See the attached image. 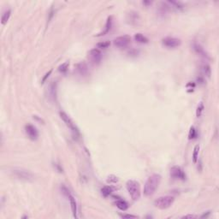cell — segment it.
Here are the masks:
<instances>
[{
	"instance_id": "5b68a950",
	"label": "cell",
	"mask_w": 219,
	"mask_h": 219,
	"mask_svg": "<svg viewBox=\"0 0 219 219\" xmlns=\"http://www.w3.org/2000/svg\"><path fill=\"white\" fill-rule=\"evenodd\" d=\"M13 173L16 175V176L21 179L22 181L30 182L33 180V175L28 170H23V169H15L13 170Z\"/></svg>"
},
{
	"instance_id": "484cf974",
	"label": "cell",
	"mask_w": 219,
	"mask_h": 219,
	"mask_svg": "<svg viewBox=\"0 0 219 219\" xmlns=\"http://www.w3.org/2000/svg\"><path fill=\"white\" fill-rule=\"evenodd\" d=\"M61 190H62V193L63 194V195H65V196L68 197V198H69V196L71 194L70 190H69L64 185H62V186H61Z\"/></svg>"
},
{
	"instance_id": "1f68e13d",
	"label": "cell",
	"mask_w": 219,
	"mask_h": 219,
	"mask_svg": "<svg viewBox=\"0 0 219 219\" xmlns=\"http://www.w3.org/2000/svg\"><path fill=\"white\" fill-rule=\"evenodd\" d=\"M33 119H36V120L39 121V122H40V123H42L43 124L45 123L44 120H43V119H41V118H40V117H39L38 116H33Z\"/></svg>"
},
{
	"instance_id": "e0dca14e",
	"label": "cell",
	"mask_w": 219,
	"mask_h": 219,
	"mask_svg": "<svg viewBox=\"0 0 219 219\" xmlns=\"http://www.w3.org/2000/svg\"><path fill=\"white\" fill-rule=\"evenodd\" d=\"M134 39L135 41L138 42V43H141V44H146V43H148L149 42L148 39L145 37V35H143V34L141 33H135Z\"/></svg>"
},
{
	"instance_id": "8fae6325",
	"label": "cell",
	"mask_w": 219,
	"mask_h": 219,
	"mask_svg": "<svg viewBox=\"0 0 219 219\" xmlns=\"http://www.w3.org/2000/svg\"><path fill=\"white\" fill-rule=\"evenodd\" d=\"M48 93H49L50 99L56 101V99H57V83L51 82L50 84Z\"/></svg>"
},
{
	"instance_id": "ba28073f",
	"label": "cell",
	"mask_w": 219,
	"mask_h": 219,
	"mask_svg": "<svg viewBox=\"0 0 219 219\" xmlns=\"http://www.w3.org/2000/svg\"><path fill=\"white\" fill-rule=\"evenodd\" d=\"M25 132L28 137V139H30L31 141H35L39 139V131L37 128L32 124H27L25 126Z\"/></svg>"
},
{
	"instance_id": "f1b7e54d",
	"label": "cell",
	"mask_w": 219,
	"mask_h": 219,
	"mask_svg": "<svg viewBox=\"0 0 219 219\" xmlns=\"http://www.w3.org/2000/svg\"><path fill=\"white\" fill-rule=\"evenodd\" d=\"M121 217L123 218H138L139 217L135 215H131V214H120Z\"/></svg>"
},
{
	"instance_id": "4316f807",
	"label": "cell",
	"mask_w": 219,
	"mask_h": 219,
	"mask_svg": "<svg viewBox=\"0 0 219 219\" xmlns=\"http://www.w3.org/2000/svg\"><path fill=\"white\" fill-rule=\"evenodd\" d=\"M118 182V177H116V176H110L107 179V182L109 183H116V182Z\"/></svg>"
},
{
	"instance_id": "7402d4cb",
	"label": "cell",
	"mask_w": 219,
	"mask_h": 219,
	"mask_svg": "<svg viewBox=\"0 0 219 219\" xmlns=\"http://www.w3.org/2000/svg\"><path fill=\"white\" fill-rule=\"evenodd\" d=\"M69 66H70V62H65L62 63L60 66L58 67V70L60 71L61 73H66L68 69H69Z\"/></svg>"
},
{
	"instance_id": "d6986e66",
	"label": "cell",
	"mask_w": 219,
	"mask_h": 219,
	"mask_svg": "<svg viewBox=\"0 0 219 219\" xmlns=\"http://www.w3.org/2000/svg\"><path fill=\"white\" fill-rule=\"evenodd\" d=\"M201 71H202V73L204 75L207 76L208 78H210V77H211V69L209 64L206 63V64L202 65V67H201Z\"/></svg>"
},
{
	"instance_id": "4dcf8cb0",
	"label": "cell",
	"mask_w": 219,
	"mask_h": 219,
	"mask_svg": "<svg viewBox=\"0 0 219 219\" xmlns=\"http://www.w3.org/2000/svg\"><path fill=\"white\" fill-rule=\"evenodd\" d=\"M184 218H197L198 217V216H195V215H186L183 217Z\"/></svg>"
},
{
	"instance_id": "cb8c5ba5",
	"label": "cell",
	"mask_w": 219,
	"mask_h": 219,
	"mask_svg": "<svg viewBox=\"0 0 219 219\" xmlns=\"http://www.w3.org/2000/svg\"><path fill=\"white\" fill-rule=\"evenodd\" d=\"M204 109H205L204 104H203L202 102H200V104H198V107H197V111H196V116H197V117H199V116L202 115V112L204 111Z\"/></svg>"
},
{
	"instance_id": "d6a6232c",
	"label": "cell",
	"mask_w": 219,
	"mask_h": 219,
	"mask_svg": "<svg viewBox=\"0 0 219 219\" xmlns=\"http://www.w3.org/2000/svg\"><path fill=\"white\" fill-rule=\"evenodd\" d=\"M143 4H151L152 3H151V2H143Z\"/></svg>"
},
{
	"instance_id": "44dd1931",
	"label": "cell",
	"mask_w": 219,
	"mask_h": 219,
	"mask_svg": "<svg viewBox=\"0 0 219 219\" xmlns=\"http://www.w3.org/2000/svg\"><path fill=\"white\" fill-rule=\"evenodd\" d=\"M198 153H199V145H196L194 148V153H193V162H194V164H196L198 161Z\"/></svg>"
},
{
	"instance_id": "7a4b0ae2",
	"label": "cell",
	"mask_w": 219,
	"mask_h": 219,
	"mask_svg": "<svg viewBox=\"0 0 219 219\" xmlns=\"http://www.w3.org/2000/svg\"><path fill=\"white\" fill-rule=\"evenodd\" d=\"M126 187L128 194L133 200H138L141 198V186L140 183L135 180H128L126 183Z\"/></svg>"
},
{
	"instance_id": "9c48e42d",
	"label": "cell",
	"mask_w": 219,
	"mask_h": 219,
	"mask_svg": "<svg viewBox=\"0 0 219 219\" xmlns=\"http://www.w3.org/2000/svg\"><path fill=\"white\" fill-rule=\"evenodd\" d=\"M163 45L168 48H176L182 45V40L178 38L166 37L162 40Z\"/></svg>"
},
{
	"instance_id": "9a60e30c",
	"label": "cell",
	"mask_w": 219,
	"mask_h": 219,
	"mask_svg": "<svg viewBox=\"0 0 219 219\" xmlns=\"http://www.w3.org/2000/svg\"><path fill=\"white\" fill-rule=\"evenodd\" d=\"M193 47H194V51L196 52V53L198 54V55H200V56H202V57H204V58H206L207 57L206 52L205 51L204 48H203L202 46H200L199 44H198V43H194Z\"/></svg>"
},
{
	"instance_id": "8992f818",
	"label": "cell",
	"mask_w": 219,
	"mask_h": 219,
	"mask_svg": "<svg viewBox=\"0 0 219 219\" xmlns=\"http://www.w3.org/2000/svg\"><path fill=\"white\" fill-rule=\"evenodd\" d=\"M130 42H131V37L129 35H123V36L116 37L113 40V44L118 48H126L130 44Z\"/></svg>"
},
{
	"instance_id": "3957f363",
	"label": "cell",
	"mask_w": 219,
	"mask_h": 219,
	"mask_svg": "<svg viewBox=\"0 0 219 219\" xmlns=\"http://www.w3.org/2000/svg\"><path fill=\"white\" fill-rule=\"evenodd\" d=\"M174 202H175V197L171 195H165V196H161L157 198L154 201V206L155 207H157V209L165 210L170 208L173 205Z\"/></svg>"
},
{
	"instance_id": "2e32d148",
	"label": "cell",
	"mask_w": 219,
	"mask_h": 219,
	"mask_svg": "<svg viewBox=\"0 0 219 219\" xmlns=\"http://www.w3.org/2000/svg\"><path fill=\"white\" fill-rule=\"evenodd\" d=\"M115 205L116 206V207L118 209H120L121 211H127L128 209V202H126L125 200L123 199H117L116 202H115Z\"/></svg>"
},
{
	"instance_id": "52a82bcc",
	"label": "cell",
	"mask_w": 219,
	"mask_h": 219,
	"mask_svg": "<svg viewBox=\"0 0 219 219\" xmlns=\"http://www.w3.org/2000/svg\"><path fill=\"white\" fill-rule=\"evenodd\" d=\"M170 176L173 179H177L182 181H184L187 177L184 170L180 166H173L170 169Z\"/></svg>"
},
{
	"instance_id": "ac0fdd59",
	"label": "cell",
	"mask_w": 219,
	"mask_h": 219,
	"mask_svg": "<svg viewBox=\"0 0 219 219\" xmlns=\"http://www.w3.org/2000/svg\"><path fill=\"white\" fill-rule=\"evenodd\" d=\"M11 15V10L10 9H7L5 10L3 14H2V17H1V23L3 25H5L7 23V21H9V17Z\"/></svg>"
},
{
	"instance_id": "603a6c76",
	"label": "cell",
	"mask_w": 219,
	"mask_h": 219,
	"mask_svg": "<svg viewBox=\"0 0 219 219\" xmlns=\"http://www.w3.org/2000/svg\"><path fill=\"white\" fill-rule=\"evenodd\" d=\"M110 46H111V42L108 41V40L99 42V43L97 44L98 48H100V49H106V48H108Z\"/></svg>"
},
{
	"instance_id": "d4e9b609",
	"label": "cell",
	"mask_w": 219,
	"mask_h": 219,
	"mask_svg": "<svg viewBox=\"0 0 219 219\" xmlns=\"http://www.w3.org/2000/svg\"><path fill=\"white\" fill-rule=\"evenodd\" d=\"M197 135L196 134V129L194 128V127H191L190 130H189V134H188V139L192 140V139H194L195 137Z\"/></svg>"
},
{
	"instance_id": "30bf717a",
	"label": "cell",
	"mask_w": 219,
	"mask_h": 219,
	"mask_svg": "<svg viewBox=\"0 0 219 219\" xmlns=\"http://www.w3.org/2000/svg\"><path fill=\"white\" fill-rule=\"evenodd\" d=\"M88 58L90 59L93 64L98 65L102 60V52L99 49H96V48L92 49L88 54Z\"/></svg>"
},
{
	"instance_id": "7c38bea8",
	"label": "cell",
	"mask_w": 219,
	"mask_h": 219,
	"mask_svg": "<svg viewBox=\"0 0 219 219\" xmlns=\"http://www.w3.org/2000/svg\"><path fill=\"white\" fill-rule=\"evenodd\" d=\"M76 70L78 73L81 75H86L88 73V67L85 62H80L76 64Z\"/></svg>"
},
{
	"instance_id": "6da1fadb",
	"label": "cell",
	"mask_w": 219,
	"mask_h": 219,
	"mask_svg": "<svg viewBox=\"0 0 219 219\" xmlns=\"http://www.w3.org/2000/svg\"><path fill=\"white\" fill-rule=\"evenodd\" d=\"M162 176L159 174H153L149 176L146 180L144 186V195L145 196H151L153 195L161 183Z\"/></svg>"
},
{
	"instance_id": "ffe728a7",
	"label": "cell",
	"mask_w": 219,
	"mask_h": 219,
	"mask_svg": "<svg viewBox=\"0 0 219 219\" xmlns=\"http://www.w3.org/2000/svg\"><path fill=\"white\" fill-rule=\"evenodd\" d=\"M112 192H113V188L110 186L104 187H102V189H101V194H102L104 197L110 196V195L111 194Z\"/></svg>"
},
{
	"instance_id": "4fadbf2b",
	"label": "cell",
	"mask_w": 219,
	"mask_h": 219,
	"mask_svg": "<svg viewBox=\"0 0 219 219\" xmlns=\"http://www.w3.org/2000/svg\"><path fill=\"white\" fill-rule=\"evenodd\" d=\"M69 200H70V204L71 211L73 213L74 217H77V203L75 201V198H74V196L70 194L69 196Z\"/></svg>"
},
{
	"instance_id": "277c9868",
	"label": "cell",
	"mask_w": 219,
	"mask_h": 219,
	"mask_svg": "<svg viewBox=\"0 0 219 219\" xmlns=\"http://www.w3.org/2000/svg\"><path fill=\"white\" fill-rule=\"evenodd\" d=\"M59 115H60V117L63 122L64 123L66 124V126L68 128H70V129L71 130V132L73 134V135L74 137H79L80 136V132H79L78 128L76 127V125L74 123V122L72 121L70 116L67 115L65 112L63 111H60L59 112Z\"/></svg>"
},
{
	"instance_id": "83f0119b",
	"label": "cell",
	"mask_w": 219,
	"mask_h": 219,
	"mask_svg": "<svg viewBox=\"0 0 219 219\" xmlns=\"http://www.w3.org/2000/svg\"><path fill=\"white\" fill-rule=\"evenodd\" d=\"M168 3L171 4V5H173L175 8H176V9H182V8H183V5H182V4H181V3H179V2H175V1H169Z\"/></svg>"
},
{
	"instance_id": "5bb4252c",
	"label": "cell",
	"mask_w": 219,
	"mask_h": 219,
	"mask_svg": "<svg viewBox=\"0 0 219 219\" xmlns=\"http://www.w3.org/2000/svg\"><path fill=\"white\" fill-rule=\"evenodd\" d=\"M111 27H112V17L111 16V17H109L107 18V21H106V24H105L104 30L102 33H99V34H98V36H103V35L107 34V33H109L110 31H111Z\"/></svg>"
},
{
	"instance_id": "f546056e",
	"label": "cell",
	"mask_w": 219,
	"mask_h": 219,
	"mask_svg": "<svg viewBox=\"0 0 219 219\" xmlns=\"http://www.w3.org/2000/svg\"><path fill=\"white\" fill-rule=\"evenodd\" d=\"M51 72H52V70H49V72H47L46 74H45V76L43 77V79H42V83H44L45 81H46V79L48 78L50 76V74H51Z\"/></svg>"
}]
</instances>
